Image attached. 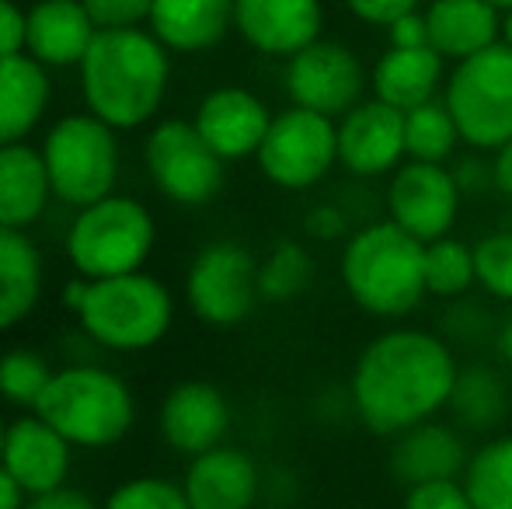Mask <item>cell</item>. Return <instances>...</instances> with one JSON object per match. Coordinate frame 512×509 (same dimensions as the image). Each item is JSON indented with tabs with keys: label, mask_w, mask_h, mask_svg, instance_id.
Masks as SVG:
<instances>
[{
	"label": "cell",
	"mask_w": 512,
	"mask_h": 509,
	"mask_svg": "<svg viewBox=\"0 0 512 509\" xmlns=\"http://www.w3.org/2000/svg\"><path fill=\"white\" fill-rule=\"evenodd\" d=\"M492 175H495V192L512 203V140L492 154Z\"/></svg>",
	"instance_id": "ee69618b"
},
{
	"label": "cell",
	"mask_w": 512,
	"mask_h": 509,
	"mask_svg": "<svg viewBox=\"0 0 512 509\" xmlns=\"http://www.w3.org/2000/svg\"><path fill=\"white\" fill-rule=\"evenodd\" d=\"M446 60L432 46L425 49H391L373 63L370 88L373 98L398 112H415L443 98Z\"/></svg>",
	"instance_id": "44dd1931"
},
{
	"label": "cell",
	"mask_w": 512,
	"mask_h": 509,
	"mask_svg": "<svg viewBox=\"0 0 512 509\" xmlns=\"http://www.w3.org/2000/svg\"><path fill=\"white\" fill-rule=\"evenodd\" d=\"M147 25L171 53H206L234 28V0H154Z\"/></svg>",
	"instance_id": "cb8c5ba5"
},
{
	"label": "cell",
	"mask_w": 512,
	"mask_h": 509,
	"mask_svg": "<svg viewBox=\"0 0 512 509\" xmlns=\"http://www.w3.org/2000/svg\"><path fill=\"white\" fill-rule=\"evenodd\" d=\"M429 46L446 63H464L502 42V11L485 0H429Z\"/></svg>",
	"instance_id": "603a6c76"
},
{
	"label": "cell",
	"mask_w": 512,
	"mask_h": 509,
	"mask_svg": "<svg viewBox=\"0 0 512 509\" xmlns=\"http://www.w3.org/2000/svg\"><path fill=\"white\" fill-rule=\"evenodd\" d=\"M485 4H492L495 11H502V14H509V11H512V0H485Z\"/></svg>",
	"instance_id": "681fc988"
},
{
	"label": "cell",
	"mask_w": 512,
	"mask_h": 509,
	"mask_svg": "<svg viewBox=\"0 0 512 509\" xmlns=\"http://www.w3.org/2000/svg\"><path fill=\"white\" fill-rule=\"evenodd\" d=\"M192 126L213 147L220 161H241L258 154L272 126V112L248 88H216L199 102Z\"/></svg>",
	"instance_id": "ac0fdd59"
},
{
	"label": "cell",
	"mask_w": 512,
	"mask_h": 509,
	"mask_svg": "<svg viewBox=\"0 0 512 509\" xmlns=\"http://www.w3.org/2000/svg\"><path fill=\"white\" fill-rule=\"evenodd\" d=\"M150 182L161 189L164 199L178 206H203L220 192L223 164L213 147L199 136V129L185 119H168L154 126L143 147Z\"/></svg>",
	"instance_id": "7c38bea8"
},
{
	"label": "cell",
	"mask_w": 512,
	"mask_h": 509,
	"mask_svg": "<svg viewBox=\"0 0 512 509\" xmlns=\"http://www.w3.org/2000/svg\"><path fill=\"white\" fill-rule=\"evenodd\" d=\"M84 297H88V279L84 276H74L67 283V290H63V307H67V311H81V304H84Z\"/></svg>",
	"instance_id": "7dc6e473"
},
{
	"label": "cell",
	"mask_w": 512,
	"mask_h": 509,
	"mask_svg": "<svg viewBox=\"0 0 512 509\" xmlns=\"http://www.w3.org/2000/svg\"><path fill=\"white\" fill-rule=\"evenodd\" d=\"M443 105L460 143L474 154H495L512 140V49L506 42L457 63L446 74Z\"/></svg>",
	"instance_id": "52a82bcc"
},
{
	"label": "cell",
	"mask_w": 512,
	"mask_h": 509,
	"mask_svg": "<svg viewBox=\"0 0 512 509\" xmlns=\"http://www.w3.org/2000/svg\"><path fill=\"white\" fill-rule=\"evenodd\" d=\"M25 509H102V506H98L88 492L63 485V489H56V492H46V496L28 499Z\"/></svg>",
	"instance_id": "7bdbcfd3"
},
{
	"label": "cell",
	"mask_w": 512,
	"mask_h": 509,
	"mask_svg": "<svg viewBox=\"0 0 512 509\" xmlns=\"http://www.w3.org/2000/svg\"><path fill=\"white\" fill-rule=\"evenodd\" d=\"M338 276L352 304L370 318H405L429 297L425 245L391 220H370L345 238Z\"/></svg>",
	"instance_id": "3957f363"
},
{
	"label": "cell",
	"mask_w": 512,
	"mask_h": 509,
	"mask_svg": "<svg viewBox=\"0 0 512 509\" xmlns=\"http://www.w3.org/2000/svg\"><path fill=\"white\" fill-rule=\"evenodd\" d=\"M84 335L115 353H140L168 335L175 300L161 279L129 272L112 279H88V297L77 311Z\"/></svg>",
	"instance_id": "5b68a950"
},
{
	"label": "cell",
	"mask_w": 512,
	"mask_h": 509,
	"mask_svg": "<svg viewBox=\"0 0 512 509\" xmlns=\"http://www.w3.org/2000/svg\"><path fill=\"white\" fill-rule=\"evenodd\" d=\"M98 28L81 0H39L28 11L25 53L42 67H81Z\"/></svg>",
	"instance_id": "7402d4cb"
},
{
	"label": "cell",
	"mask_w": 512,
	"mask_h": 509,
	"mask_svg": "<svg viewBox=\"0 0 512 509\" xmlns=\"http://www.w3.org/2000/svg\"><path fill=\"white\" fill-rule=\"evenodd\" d=\"M384 203L391 224H398L422 245H432L439 238H450L464 196H460L450 164L405 161L387 182Z\"/></svg>",
	"instance_id": "4fadbf2b"
},
{
	"label": "cell",
	"mask_w": 512,
	"mask_h": 509,
	"mask_svg": "<svg viewBox=\"0 0 512 509\" xmlns=\"http://www.w3.org/2000/svg\"><path fill=\"white\" fill-rule=\"evenodd\" d=\"M56 370H49L46 356L35 349H11L0 356V398L7 405H18L35 412L42 391L53 381Z\"/></svg>",
	"instance_id": "d6a6232c"
},
{
	"label": "cell",
	"mask_w": 512,
	"mask_h": 509,
	"mask_svg": "<svg viewBox=\"0 0 512 509\" xmlns=\"http://www.w3.org/2000/svg\"><path fill=\"white\" fill-rule=\"evenodd\" d=\"M387 46L391 49H425L429 46V25L425 11H411L387 28Z\"/></svg>",
	"instance_id": "b9f144b4"
},
{
	"label": "cell",
	"mask_w": 512,
	"mask_h": 509,
	"mask_svg": "<svg viewBox=\"0 0 512 509\" xmlns=\"http://www.w3.org/2000/svg\"><path fill=\"white\" fill-rule=\"evenodd\" d=\"M4 436H7V422L0 419V454H4Z\"/></svg>",
	"instance_id": "f907efd6"
},
{
	"label": "cell",
	"mask_w": 512,
	"mask_h": 509,
	"mask_svg": "<svg viewBox=\"0 0 512 509\" xmlns=\"http://www.w3.org/2000/svg\"><path fill=\"white\" fill-rule=\"evenodd\" d=\"M342 4L356 21H363V25H377L387 32L398 18L418 11L422 0H342Z\"/></svg>",
	"instance_id": "74e56055"
},
{
	"label": "cell",
	"mask_w": 512,
	"mask_h": 509,
	"mask_svg": "<svg viewBox=\"0 0 512 509\" xmlns=\"http://www.w3.org/2000/svg\"><path fill=\"white\" fill-rule=\"evenodd\" d=\"M53 185L42 161V150L28 143L0 147V227L4 231H25L42 217Z\"/></svg>",
	"instance_id": "d4e9b609"
},
{
	"label": "cell",
	"mask_w": 512,
	"mask_h": 509,
	"mask_svg": "<svg viewBox=\"0 0 512 509\" xmlns=\"http://www.w3.org/2000/svg\"><path fill=\"white\" fill-rule=\"evenodd\" d=\"M283 88L290 105L328 119H342L359 102H366L370 74L363 60L345 42L317 39L304 53L290 56L283 70Z\"/></svg>",
	"instance_id": "8fae6325"
},
{
	"label": "cell",
	"mask_w": 512,
	"mask_h": 509,
	"mask_svg": "<svg viewBox=\"0 0 512 509\" xmlns=\"http://www.w3.org/2000/svg\"><path fill=\"white\" fill-rule=\"evenodd\" d=\"M35 415L77 450H105L129 436L136 401L119 374L95 363H74L53 374Z\"/></svg>",
	"instance_id": "277c9868"
},
{
	"label": "cell",
	"mask_w": 512,
	"mask_h": 509,
	"mask_svg": "<svg viewBox=\"0 0 512 509\" xmlns=\"http://www.w3.org/2000/svg\"><path fill=\"white\" fill-rule=\"evenodd\" d=\"M53 84L39 60L28 53L0 60V147L25 143V136L46 116Z\"/></svg>",
	"instance_id": "484cf974"
},
{
	"label": "cell",
	"mask_w": 512,
	"mask_h": 509,
	"mask_svg": "<svg viewBox=\"0 0 512 509\" xmlns=\"http://www.w3.org/2000/svg\"><path fill=\"white\" fill-rule=\"evenodd\" d=\"M168 49L143 28L98 32L81 63L91 116L112 129H136L157 116L168 95Z\"/></svg>",
	"instance_id": "7a4b0ae2"
},
{
	"label": "cell",
	"mask_w": 512,
	"mask_h": 509,
	"mask_svg": "<svg viewBox=\"0 0 512 509\" xmlns=\"http://www.w3.org/2000/svg\"><path fill=\"white\" fill-rule=\"evenodd\" d=\"M460 363L453 346L425 328H391L363 346L349 374V412L373 436H394L450 408Z\"/></svg>",
	"instance_id": "6da1fadb"
},
{
	"label": "cell",
	"mask_w": 512,
	"mask_h": 509,
	"mask_svg": "<svg viewBox=\"0 0 512 509\" xmlns=\"http://www.w3.org/2000/svg\"><path fill=\"white\" fill-rule=\"evenodd\" d=\"M28 46V14L14 0H0V60L21 56Z\"/></svg>",
	"instance_id": "ab89813d"
},
{
	"label": "cell",
	"mask_w": 512,
	"mask_h": 509,
	"mask_svg": "<svg viewBox=\"0 0 512 509\" xmlns=\"http://www.w3.org/2000/svg\"><path fill=\"white\" fill-rule=\"evenodd\" d=\"M102 509H192V506L185 499L182 482H171V478L161 475H140L115 485Z\"/></svg>",
	"instance_id": "e575fe53"
},
{
	"label": "cell",
	"mask_w": 512,
	"mask_h": 509,
	"mask_svg": "<svg viewBox=\"0 0 512 509\" xmlns=\"http://www.w3.org/2000/svg\"><path fill=\"white\" fill-rule=\"evenodd\" d=\"M157 241L150 210L133 196H105L102 203L77 210L67 231V258L84 279H112L140 272Z\"/></svg>",
	"instance_id": "8992f818"
},
{
	"label": "cell",
	"mask_w": 512,
	"mask_h": 509,
	"mask_svg": "<svg viewBox=\"0 0 512 509\" xmlns=\"http://www.w3.org/2000/svg\"><path fill=\"white\" fill-rule=\"evenodd\" d=\"M495 353H499V360L512 370V311L499 321V328H495Z\"/></svg>",
	"instance_id": "bcb514c9"
},
{
	"label": "cell",
	"mask_w": 512,
	"mask_h": 509,
	"mask_svg": "<svg viewBox=\"0 0 512 509\" xmlns=\"http://www.w3.org/2000/svg\"><path fill=\"white\" fill-rule=\"evenodd\" d=\"M157 426H161L164 443L192 461L227 440L230 401L209 381H182L164 394Z\"/></svg>",
	"instance_id": "2e32d148"
},
{
	"label": "cell",
	"mask_w": 512,
	"mask_h": 509,
	"mask_svg": "<svg viewBox=\"0 0 512 509\" xmlns=\"http://www.w3.org/2000/svg\"><path fill=\"white\" fill-rule=\"evenodd\" d=\"M460 133L453 116L446 112L443 98L429 102L415 112H405V154L408 161L422 164H450L457 157Z\"/></svg>",
	"instance_id": "f546056e"
},
{
	"label": "cell",
	"mask_w": 512,
	"mask_h": 509,
	"mask_svg": "<svg viewBox=\"0 0 512 509\" xmlns=\"http://www.w3.org/2000/svg\"><path fill=\"white\" fill-rule=\"evenodd\" d=\"M42 297V255L25 231L0 227V332L21 325Z\"/></svg>",
	"instance_id": "4316f807"
},
{
	"label": "cell",
	"mask_w": 512,
	"mask_h": 509,
	"mask_svg": "<svg viewBox=\"0 0 512 509\" xmlns=\"http://www.w3.org/2000/svg\"><path fill=\"white\" fill-rule=\"evenodd\" d=\"M234 28L251 49L290 60L321 39L324 4L321 0H234Z\"/></svg>",
	"instance_id": "9a60e30c"
},
{
	"label": "cell",
	"mask_w": 512,
	"mask_h": 509,
	"mask_svg": "<svg viewBox=\"0 0 512 509\" xmlns=\"http://www.w3.org/2000/svg\"><path fill=\"white\" fill-rule=\"evenodd\" d=\"M405 161V112L366 98L338 119V164L349 175L384 178Z\"/></svg>",
	"instance_id": "5bb4252c"
},
{
	"label": "cell",
	"mask_w": 512,
	"mask_h": 509,
	"mask_svg": "<svg viewBox=\"0 0 512 509\" xmlns=\"http://www.w3.org/2000/svg\"><path fill=\"white\" fill-rule=\"evenodd\" d=\"M182 489L192 509H258L262 468L241 447H220L192 457L182 475Z\"/></svg>",
	"instance_id": "d6986e66"
},
{
	"label": "cell",
	"mask_w": 512,
	"mask_h": 509,
	"mask_svg": "<svg viewBox=\"0 0 512 509\" xmlns=\"http://www.w3.org/2000/svg\"><path fill=\"white\" fill-rule=\"evenodd\" d=\"M401 509H474L471 496H467L464 482L450 478V482H429L405 489Z\"/></svg>",
	"instance_id": "8d00e7d4"
},
{
	"label": "cell",
	"mask_w": 512,
	"mask_h": 509,
	"mask_svg": "<svg viewBox=\"0 0 512 509\" xmlns=\"http://www.w3.org/2000/svg\"><path fill=\"white\" fill-rule=\"evenodd\" d=\"M502 42L512 49V11L509 14H502Z\"/></svg>",
	"instance_id": "c3c4849f"
},
{
	"label": "cell",
	"mask_w": 512,
	"mask_h": 509,
	"mask_svg": "<svg viewBox=\"0 0 512 509\" xmlns=\"http://www.w3.org/2000/svg\"><path fill=\"white\" fill-rule=\"evenodd\" d=\"M304 231L307 238L314 241H342L349 234V217L345 210H338L335 203H317L314 210H307V220H304Z\"/></svg>",
	"instance_id": "f35d334b"
},
{
	"label": "cell",
	"mask_w": 512,
	"mask_h": 509,
	"mask_svg": "<svg viewBox=\"0 0 512 509\" xmlns=\"http://www.w3.org/2000/svg\"><path fill=\"white\" fill-rule=\"evenodd\" d=\"M467 457H471V450L464 443V433L453 422L432 419L394 436L391 454H387V471L398 485L415 489V485L460 478L467 468Z\"/></svg>",
	"instance_id": "ffe728a7"
},
{
	"label": "cell",
	"mask_w": 512,
	"mask_h": 509,
	"mask_svg": "<svg viewBox=\"0 0 512 509\" xmlns=\"http://www.w3.org/2000/svg\"><path fill=\"white\" fill-rule=\"evenodd\" d=\"M471 286H478L474 272V245L460 238H439L425 245V293L439 300L464 297Z\"/></svg>",
	"instance_id": "4dcf8cb0"
},
{
	"label": "cell",
	"mask_w": 512,
	"mask_h": 509,
	"mask_svg": "<svg viewBox=\"0 0 512 509\" xmlns=\"http://www.w3.org/2000/svg\"><path fill=\"white\" fill-rule=\"evenodd\" d=\"M460 482L474 509H512V433H495L478 443Z\"/></svg>",
	"instance_id": "f1b7e54d"
},
{
	"label": "cell",
	"mask_w": 512,
	"mask_h": 509,
	"mask_svg": "<svg viewBox=\"0 0 512 509\" xmlns=\"http://www.w3.org/2000/svg\"><path fill=\"white\" fill-rule=\"evenodd\" d=\"M28 492L14 482V475L7 468H0V509H25Z\"/></svg>",
	"instance_id": "f6af8a7d"
},
{
	"label": "cell",
	"mask_w": 512,
	"mask_h": 509,
	"mask_svg": "<svg viewBox=\"0 0 512 509\" xmlns=\"http://www.w3.org/2000/svg\"><path fill=\"white\" fill-rule=\"evenodd\" d=\"M88 7L98 32H115V28H136L150 18L154 0H81Z\"/></svg>",
	"instance_id": "d590c367"
},
{
	"label": "cell",
	"mask_w": 512,
	"mask_h": 509,
	"mask_svg": "<svg viewBox=\"0 0 512 509\" xmlns=\"http://www.w3.org/2000/svg\"><path fill=\"white\" fill-rule=\"evenodd\" d=\"M255 161L258 171L279 189H314L338 164V123L290 105L279 116H272V126L258 147Z\"/></svg>",
	"instance_id": "9c48e42d"
},
{
	"label": "cell",
	"mask_w": 512,
	"mask_h": 509,
	"mask_svg": "<svg viewBox=\"0 0 512 509\" xmlns=\"http://www.w3.org/2000/svg\"><path fill=\"white\" fill-rule=\"evenodd\" d=\"M314 279V258L300 241H279L258 265V293L269 304H286V300L300 297Z\"/></svg>",
	"instance_id": "1f68e13d"
},
{
	"label": "cell",
	"mask_w": 512,
	"mask_h": 509,
	"mask_svg": "<svg viewBox=\"0 0 512 509\" xmlns=\"http://www.w3.org/2000/svg\"><path fill=\"white\" fill-rule=\"evenodd\" d=\"M70 464H74V447L35 412L7 422L0 468L11 471L28 499L63 489L70 478Z\"/></svg>",
	"instance_id": "e0dca14e"
},
{
	"label": "cell",
	"mask_w": 512,
	"mask_h": 509,
	"mask_svg": "<svg viewBox=\"0 0 512 509\" xmlns=\"http://www.w3.org/2000/svg\"><path fill=\"white\" fill-rule=\"evenodd\" d=\"M185 297L199 321L213 328L241 325L255 304L258 293V262L237 241H213L192 258L185 276Z\"/></svg>",
	"instance_id": "30bf717a"
},
{
	"label": "cell",
	"mask_w": 512,
	"mask_h": 509,
	"mask_svg": "<svg viewBox=\"0 0 512 509\" xmlns=\"http://www.w3.org/2000/svg\"><path fill=\"white\" fill-rule=\"evenodd\" d=\"M450 171H453V178H457V185H460V196H481V192H495L492 161H481L478 154L460 157Z\"/></svg>",
	"instance_id": "60d3db41"
},
{
	"label": "cell",
	"mask_w": 512,
	"mask_h": 509,
	"mask_svg": "<svg viewBox=\"0 0 512 509\" xmlns=\"http://www.w3.org/2000/svg\"><path fill=\"white\" fill-rule=\"evenodd\" d=\"M509 384L495 367L474 363V367H460L457 384L450 394L453 426L460 433H495L509 415Z\"/></svg>",
	"instance_id": "83f0119b"
},
{
	"label": "cell",
	"mask_w": 512,
	"mask_h": 509,
	"mask_svg": "<svg viewBox=\"0 0 512 509\" xmlns=\"http://www.w3.org/2000/svg\"><path fill=\"white\" fill-rule=\"evenodd\" d=\"M42 161L60 203L84 210L102 203L119 182V140L115 129L91 112L63 116L42 140Z\"/></svg>",
	"instance_id": "ba28073f"
},
{
	"label": "cell",
	"mask_w": 512,
	"mask_h": 509,
	"mask_svg": "<svg viewBox=\"0 0 512 509\" xmlns=\"http://www.w3.org/2000/svg\"><path fill=\"white\" fill-rule=\"evenodd\" d=\"M478 286L499 304H512V231H492L474 241Z\"/></svg>",
	"instance_id": "836d02e7"
}]
</instances>
